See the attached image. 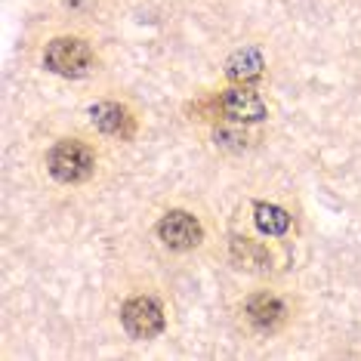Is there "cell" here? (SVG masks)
<instances>
[{"instance_id":"cell-1","label":"cell","mask_w":361,"mask_h":361,"mask_svg":"<svg viewBox=\"0 0 361 361\" xmlns=\"http://www.w3.org/2000/svg\"><path fill=\"white\" fill-rule=\"evenodd\" d=\"M47 170L56 183L62 185H80L96 173V152L84 139H59L47 152Z\"/></svg>"},{"instance_id":"cell-2","label":"cell","mask_w":361,"mask_h":361,"mask_svg":"<svg viewBox=\"0 0 361 361\" xmlns=\"http://www.w3.org/2000/svg\"><path fill=\"white\" fill-rule=\"evenodd\" d=\"M96 65V53L84 37L59 35L47 40L44 47V68L59 78H87Z\"/></svg>"},{"instance_id":"cell-3","label":"cell","mask_w":361,"mask_h":361,"mask_svg":"<svg viewBox=\"0 0 361 361\" xmlns=\"http://www.w3.org/2000/svg\"><path fill=\"white\" fill-rule=\"evenodd\" d=\"M121 324L133 340H154L167 327V315H164V306L154 297L139 293V297H130L121 306Z\"/></svg>"},{"instance_id":"cell-4","label":"cell","mask_w":361,"mask_h":361,"mask_svg":"<svg viewBox=\"0 0 361 361\" xmlns=\"http://www.w3.org/2000/svg\"><path fill=\"white\" fill-rule=\"evenodd\" d=\"M219 111L226 114L228 121H238V124H259V121L269 118V105L266 99L247 84H235L226 87L223 93L216 96Z\"/></svg>"},{"instance_id":"cell-5","label":"cell","mask_w":361,"mask_h":361,"mask_svg":"<svg viewBox=\"0 0 361 361\" xmlns=\"http://www.w3.org/2000/svg\"><path fill=\"white\" fill-rule=\"evenodd\" d=\"M158 238L170 250H195L204 241V228L188 210H170L158 223Z\"/></svg>"},{"instance_id":"cell-6","label":"cell","mask_w":361,"mask_h":361,"mask_svg":"<svg viewBox=\"0 0 361 361\" xmlns=\"http://www.w3.org/2000/svg\"><path fill=\"white\" fill-rule=\"evenodd\" d=\"M241 312H244V318H247V324L253 327V331H259V334H275L278 327L287 322V306L269 290L247 297L244 300V306H241Z\"/></svg>"},{"instance_id":"cell-7","label":"cell","mask_w":361,"mask_h":361,"mask_svg":"<svg viewBox=\"0 0 361 361\" xmlns=\"http://www.w3.org/2000/svg\"><path fill=\"white\" fill-rule=\"evenodd\" d=\"M90 121L93 127L105 136H114V139H130L136 133V118L133 111L127 109L124 102H114V99H102L90 109Z\"/></svg>"},{"instance_id":"cell-8","label":"cell","mask_w":361,"mask_h":361,"mask_svg":"<svg viewBox=\"0 0 361 361\" xmlns=\"http://www.w3.org/2000/svg\"><path fill=\"white\" fill-rule=\"evenodd\" d=\"M262 68H266V59H262V53L257 47H244V50L228 56V62H226V75H228V80H235V84H250V80H257L262 75Z\"/></svg>"},{"instance_id":"cell-9","label":"cell","mask_w":361,"mask_h":361,"mask_svg":"<svg viewBox=\"0 0 361 361\" xmlns=\"http://www.w3.org/2000/svg\"><path fill=\"white\" fill-rule=\"evenodd\" d=\"M253 219H257V228L262 235H284L290 228V213L278 204H266V201H257L253 204Z\"/></svg>"},{"instance_id":"cell-10","label":"cell","mask_w":361,"mask_h":361,"mask_svg":"<svg viewBox=\"0 0 361 361\" xmlns=\"http://www.w3.org/2000/svg\"><path fill=\"white\" fill-rule=\"evenodd\" d=\"M232 259L241 269H266L269 266V250L262 244H253L247 238H235L232 241Z\"/></svg>"},{"instance_id":"cell-11","label":"cell","mask_w":361,"mask_h":361,"mask_svg":"<svg viewBox=\"0 0 361 361\" xmlns=\"http://www.w3.org/2000/svg\"><path fill=\"white\" fill-rule=\"evenodd\" d=\"M213 139H216V145L226 152H244L250 145L247 124H238V121H232V127H216Z\"/></svg>"}]
</instances>
